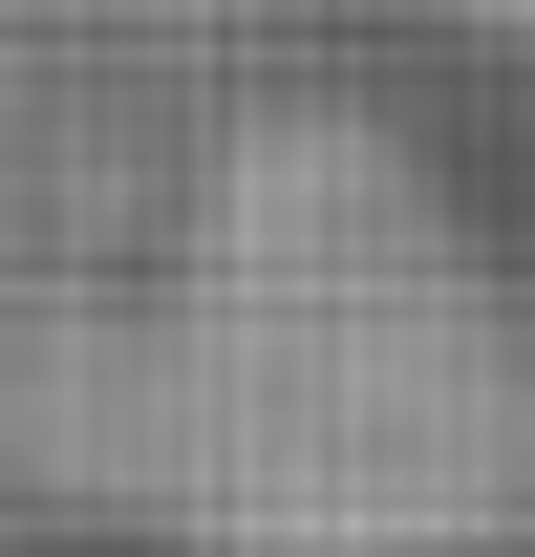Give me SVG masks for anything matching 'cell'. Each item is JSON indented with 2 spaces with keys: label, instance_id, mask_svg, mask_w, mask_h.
<instances>
[{
  "label": "cell",
  "instance_id": "1",
  "mask_svg": "<svg viewBox=\"0 0 535 557\" xmlns=\"http://www.w3.org/2000/svg\"><path fill=\"white\" fill-rule=\"evenodd\" d=\"M150 493L214 557H471L535 493V364L386 150H278L150 386Z\"/></svg>",
  "mask_w": 535,
  "mask_h": 557
}]
</instances>
